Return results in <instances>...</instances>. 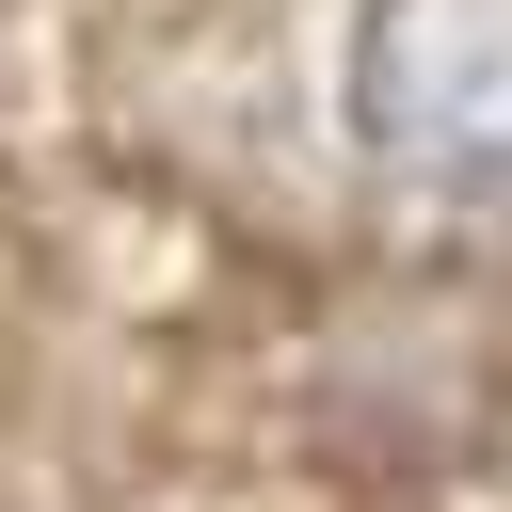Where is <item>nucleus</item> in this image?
Listing matches in <instances>:
<instances>
[{"mask_svg":"<svg viewBox=\"0 0 512 512\" xmlns=\"http://www.w3.org/2000/svg\"><path fill=\"white\" fill-rule=\"evenodd\" d=\"M352 128L400 176H512V0H368Z\"/></svg>","mask_w":512,"mask_h":512,"instance_id":"1","label":"nucleus"}]
</instances>
